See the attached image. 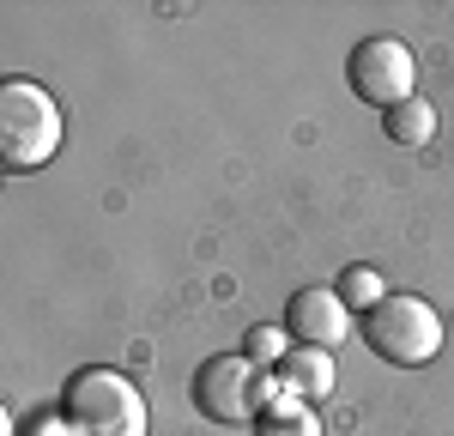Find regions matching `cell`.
<instances>
[{
  "label": "cell",
  "mask_w": 454,
  "mask_h": 436,
  "mask_svg": "<svg viewBox=\"0 0 454 436\" xmlns=\"http://www.w3.org/2000/svg\"><path fill=\"white\" fill-rule=\"evenodd\" d=\"M279 376V388L291 400H327L333 394V382H340V370H333V352H321V346H291V358L273 370Z\"/></svg>",
  "instance_id": "7"
},
{
  "label": "cell",
  "mask_w": 454,
  "mask_h": 436,
  "mask_svg": "<svg viewBox=\"0 0 454 436\" xmlns=\"http://www.w3.org/2000/svg\"><path fill=\"white\" fill-rule=\"evenodd\" d=\"M25 436H73V424L61 418V412H43V418H36V424H31Z\"/></svg>",
  "instance_id": "12"
},
{
  "label": "cell",
  "mask_w": 454,
  "mask_h": 436,
  "mask_svg": "<svg viewBox=\"0 0 454 436\" xmlns=\"http://www.w3.org/2000/svg\"><path fill=\"white\" fill-rule=\"evenodd\" d=\"M61 104L31 85V79H6L0 85V158L6 170H43L55 152H61Z\"/></svg>",
  "instance_id": "3"
},
{
  "label": "cell",
  "mask_w": 454,
  "mask_h": 436,
  "mask_svg": "<svg viewBox=\"0 0 454 436\" xmlns=\"http://www.w3.org/2000/svg\"><path fill=\"white\" fill-rule=\"evenodd\" d=\"M243 352H248V363H261V370H267V363L279 370V363L291 358V333H285V327H248Z\"/></svg>",
  "instance_id": "11"
},
{
  "label": "cell",
  "mask_w": 454,
  "mask_h": 436,
  "mask_svg": "<svg viewBox=\"0 0 454 436\" xmlns=\"http://www.w3.org/2000/svg\"><path fill=\"white\" fill-rule=\"evenodd\" d=\"M357 333L382 363H400V370H419L442 352V315L412 291H387L370 315H357Z\"/></svg>",
  "instance_id": "4"
},
{
  "label": "cell",
  "mask_w": 454,
  "mask_h": 436,
  "mask_svg": "<svg viewBox=\"0 0 454 436\" xmlns=\"http://www.w3.org/2000/svg\"><path fill=\"white\" fill-rule=\"evenodd\" d=\"M333 291L346 297V309H351V315H370V309H376V303L387 297V279L376 273V267H346Z\"/></svg>",
  "instance_id": "10"
},
{
  "label": "cell",
  "mask_w": 454,
  "mask_h": 436,
  "mask_svg": "<svg viewBox=\"0 0 454 436\" xmlns=\"http://www.w3.org/2000/svg\"><path fill=\"white\" fill-rule=\"evenodd\" d=\"M382 128H387L394 145H424L430 134H436V109L424 104V97H406V104H394L382 115Z\"/></svg>",
  "instance_id": "9"
},
{
  "label": "cell",
  "mask_w": 454,
  "mask_h": 436,
  "mask_svg": "<svg viewBox=\"0 0 454 436\" xmlns=\"http://www.w3.org/2000/svg\"><path fill=\"white\" fill-rule=\"evenodd\" d=\"M188 394H194V412H207L212 424H254L261 406L285 400V388H279V376L248 363V352H218V358H207L194 370Z\"/></svg>",
  "instance_id": "2"
},
{
  "label": "cell",
  "mask_w": 454,
  "mask_h": 436,
  "mask_svg": "<svg viewBox=\"0 0 454 436\" xmlns=\"http://www.w3.org/2000/svg\"><path fill=\"white\" fill-rule=\"evenodd\" d=\"M351 322H357V315L346 309V297L333 285H303V291H291V303H285V333H291L297 346L333 352V346L346 339Z\"/></svg>",
  "instance_id": "6"
},
{
  "label": "cell",
  "mask_w": 454,
  "mask_h": 436,
  "mask_svg": "<svg viewBox=\"0 0 454 436\" xmlns=\"http://www.w3.org/2000/svg\"><path fill=\"white\" fill-rule=\"evenodd\" d=\"M346 79H351V91L364 104H376L382 115L394 104H406V97H419V61H412V49L400 36H364L346 61Z\"/></svg>",
  "instance_id": "5"
},
{
  "label": "cell",
  "mask_w": 454,
  "mask_h": 436,
  "mask_svg": "<svg viewBox=\"0 0 454 436\" xmlns=\"http://www.w3.org/2000/svg\"><path fill=\"white\" fill-rule=\"evenodd\" d=\"M254 436H327L321 431V412H315L309 400H273V406H261V418L248 424Z\"/></svg>",
  "instance_id": "8"
},
{
  "label": "cell",
  "mask_w": 454,
  "mask_h": 436,
  "mask_svg": "<svg viewBox=\"0 0 454 436\" xmlns=\"http://www.w3.org/2000/svg\"><path fill=\"white\" fill-rule=\"evenodd\" d=\"M61 418L73 436H145V400L121 370H73L61 388Z\"/></svg>",
  "instance_id": "1"
}]
</instances>
